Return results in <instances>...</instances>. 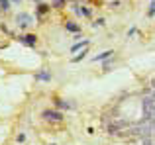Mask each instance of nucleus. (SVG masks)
Masks as SVG:
<instances>
[{"instance_id":"f257e3e1","label":"nucleus","mask_w":155,"mask_h":145,"mask_svg":"<svg viewBox=\"0 0 155 145\" xmlns=\"http://www.w3.org/2000/svg\"><path fill=\"white\" fill-rule=\"evenodd\" d=\"M153 108H155L153 96H143V100H141V110H143V118L147 120V122L153 120Z\"/></svg>"},{"instance_id":"f03ea898","label":"nucleus","mask_w":155,"mask_h":145,"mask_svg":"<svg viewBox=\"0 0 155 145\" xmlns=\"http://www.w3.org/2000/svg\"><path fill=\"white\" fill-rule=\"evenodd\" d=\"M128 120H114L108 124V134H120L122 130H128Z\"/></svg>"},{"instance_id":"7ed1b4c3","label":"nucleus","mask_w":155,"mask_h":145,"mask_svg":"<svg viewBox=\"0 0 155 145\" xmlns=\"http://www.w3.org/2000/svg\"><path fill=\"white\" fill-rule=\"evenodd\" d=\"M151 131H153L151 122H147V124H143V122H141L137 127H134V131H132V134H140L141 137H149V135H151Z\"/></svg>"},{"instance_id":"20e7f679","label":"nucleus","mask_w":155,"mask_h":145,"mask_svg":"<svg viewBox=\"0 0 155 145\" xmlns=\"http://www.w3.org/2000/svg\"><path fill=\"white\" fill-rule=\"evenodd\" d=\"M43 120L59 124V122H63V114H61V112H55V110H45L43 112Z\"/></svg>"},{"instance_id":"39448f33","label":"nucleus","mask_w":155,"mask_h":145,"mask_svg":"<svg viewBox=\"0 0 155 145\" xmlns=\"http://www.w3.org/2000/svg\"><path fill=\"white\" fill-rule=\"evenodd\" d=\"M16 20L20 22V26H28V24L31 22V18L28 14H18V18H16Z\"/></svg>"},{"instance_id":"423d86ee","label":"nucleus","mask_w":155,"mask_h":145,"mask_svg":"<svg viewBox=\"0 0 155 145\" xmlns=\"http://www.w3.org/2000/svg\"><path fill=\"white\" fill-rule=\"evenodd\" d=\"M24 43H28V45H35V35H24Z\"/></svg>"},{"instance_id":"0eeeda50","label":"nucleus","mask_w":155,"mask_h":145,"mask_svg":"<svg viewBox=\"0 0 155 145\" xmlns=\"http://www.w3.org/2000/svg\"><path fill=\"white\" fill-rule=\"evenodd\" d=\"M110 55H112V51H104V53L96 55V57H94V61H102V59H106V57H110Z\"/></svg>"},{"instance_id":"6e6552de","label":"nucleus","mask_w":155,"mask_h":145,"mask_svg":"<svg viewBox=\"0 0 155 145\" xmlns=\"http://www.w3.org/2000/svg\"><path fill=\"white\" fill-rule=\"evenodd\" d=\"M38 79L39 80H49L51 75H49V72H45V71H41V72H38Z\"/></svg>"},{"instance_id":"1a4fd4ad","label":"nucleus","mask_w":155,"mask_h":145,"mask_svg":"<svg viewBox=\"0 0 155 145\" xmlns=\"http://www.w3.org/2000/svg\"><path fill=\"white\" fill-rule=\"evenodd\" d=\"M84 55H87V49H84V51H81V55H77V57H73V61H81V59H84Z\"/></svg>"},{"instance_id":"9d476101","label":"nucleus","mask_w":155,"mask_h":145,"mask_svg":"<svg viewBox=\"0 0 155 145\" xmlns=\"http://www.w3.org/2000/svg\"><path fill=\"white\" fill-rule=\"evenodd\" d=\"M0 4H2V10H8V8H10V4H8V0H0Z\"/></svg>"},{"instance_id":"9b49d317","label":"nucleus","mask_w":155,"mask_h":145,"mask_svg":"<svg viewBox=\"0 0 155 145\" xmlns=\"http://www.w3.org/2000/svg\"><path fill=\"white\" fill-rule=\"evenodd\" d=\"M67 30H71V31H77V30H79V26H75V24H67Z\"/></svg>"},{"instance_id":"f8f14e48","label":"nucleus","mask_w":155,"mask_h":145,"mask_svg":"<svg viewBox=\"0 0 155 145\" xmlns=\"http://www.w3.org/2000/svg\"><path fill=\"white\" fill-rule=\"evenodd\" d=\"M153 6H155V4H153V2H151V4H149V16H153V10H155V8H153Z\"/></svg>"},{"instance_id":"ddd939ff","label":"nucleus","mask_w":155,"mask_h":145,"mask_svg":"<svg viewBox=\"0 0 155 145\" xmlns=\"http://www.w3.org/2000/svg\"><path fill=\"white\" fill-rule=\"evenodd\" d=\"M53 4H55V6H63V0H55Z\"/></svg>"},{"instance_id":"4468645a","label":"nucleus","mask_w":155,"mask_h":145,"mask_svg":"<svg viewBox=\"0 0 155 145\" xmlns=\"http://www.w3.org/2000/svg\"><path fill=\"white\" fill-rule=\"evenodd\" d=\"M14 2H20V0H14Z\"/></svg>"}]
</instances>
